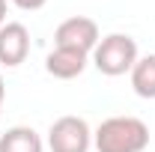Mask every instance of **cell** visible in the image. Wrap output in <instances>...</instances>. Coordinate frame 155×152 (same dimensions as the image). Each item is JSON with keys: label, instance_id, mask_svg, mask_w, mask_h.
Masks as SVG:
<instances>
[{"label": "cell", "instance_id": "30bf717a", "mask_svg": "<svg viewBox=\"0 0 155 152\" xmlns=\"http://www.w3.org/2000/svg\"><path fill=\"white\" fill-rule=\"evenodd\" d=\"M6 24V0H0V27Z\"/></svg>", "mask_w": 155, "mask_h": 152}, {"label": "cell", "instance_id": "7a4b0ae2", "mask_svg": "<svg viewBox=\"0 0 155 152\" xmlns=\"http://www.w3.org/2000/svg\"><path fill=\"white\" fill-rule=\"evenodd\" d=\"M137 63V42L125 33H110V36L98 39L96 51H93V66L107 78H119L131 72Z\"/></svg>", "mask_w": 155, "mask_h": 152}, {"label": "cell", "instance_id": "8992f818", "mask_svg": "<svg viewBox=\"0 0 155 152\" xmlns=\"http://www.w3.org/2000/svg\"><path fill=\"white\" fill-rule=\"evenodd\" d=\"M87 63H90V54H84V51H75V48H54V51L45 57V69H48V75L60 78V81H72V78L84 75Z\"/></svg>", "mask_w": 155, "mask_h": 152}, {"label": "cell", "instance_id": "8fae6325", "mask_svg": "<svg viewBox=\"0 0 155 152\" xmlns=\"http://www.w3.org/2000/svg\"><path fill=\"white\" fill-rule=\"evenodd\" d=\"M3 98H6V87H3V78H0V111H3Z\"/></svg>", "mask_w": 155, "mask_h": 152}, {"label": "cell", "instance_id": "5b68a950", "mask_svg": "<svg viewBox=\"0 0 155 152\" xmlns=\"http://www.w3.org/2000/svg\"><path fill=\"white\" fill-rule=\"evenodd\" d=\"M30 54V33L21 21H6L0 27V63L15 69Z\"/></svg>", "mask_w": 155, "mask_h": 152}, {"label": "cell", "instance_id": "52a82bcc", "mask_svg": "<svg viewBox=\"0 0 155 152\" xmlns=\"http://www.w3.org/2000/svg\"><path fill=\"white\" fill-rule=\"evenodd\" d=\"M42 137L27 125H15L0 137V152H42Z\"/></svg>", "mask_w": 155, "mask_h": 152}, {"label": "cell", "instance_id": "9c48e42d", "mask_svg": "<svg viewBox=\"0 0 155 152\" xmlns=\"http://www.w3.org/2000/svg\"><path fill=\"white\" fill-rule=\"evenodd\" d=\"M18 9H24V12H36V9H42L48 0H12Z\"/></svg>", "mask_w": 155, "mask_h": 152}, {"label": "cell", "instance_id": "3957f363", "mask_svg": "<svg viewBox=\"0 0 155 152\" xmlns=\"http://www.w3.org/2000/svg\"><path fill=\"white\" fill-rule=\"evenodd\" d=\"M48 146L51 152H87L93 146V131L84 116H60L48 128Z\"/></svg>", "mask_w": 155, "mask_h": 152}, {"label": "cell", "instance_id": "6da1fadb", "mask_svg": "<svg viewBox=\"0 0 155 152\" xmlns=\"http://www.w3.org/2000/svg\"><path fill=\"white\" fill-rule=\"evenodd\" d=\"M93 143L98 152H143L149 146V125L137 116H107L93 131Z\"/></svg>", "mask_w": 155, "mask_h": 152}, {"label": "cell", "instance_id": "277c9868", "mask_svg": "<svg viewBox=\"0 0 155 152\" xmlns=\"http://www.w3.org/2000/svg\"><path fill=\"white\" fill-rule=\"evenodd\" d=\"M98 24L87 15H75V18H66L54 30V48H75L84 54H93L98 45Z\"/></svg>", "mask_w": 155, "mask_h": 152}, {"label": "cell", "instance_id": "ba28073f", "mask_svg": "<svg viewBox=\"0 0 155 152\" xmlns=\"http://www.w3.org/2000/svg\"><path fill=\"white\" fill-rule=\"evenodd\" d=\"M131 75V90L140 98H155V54L149 57H137Z\"/></svg>", "mask_w": 155, "mask_h": 152}]
</instances>
